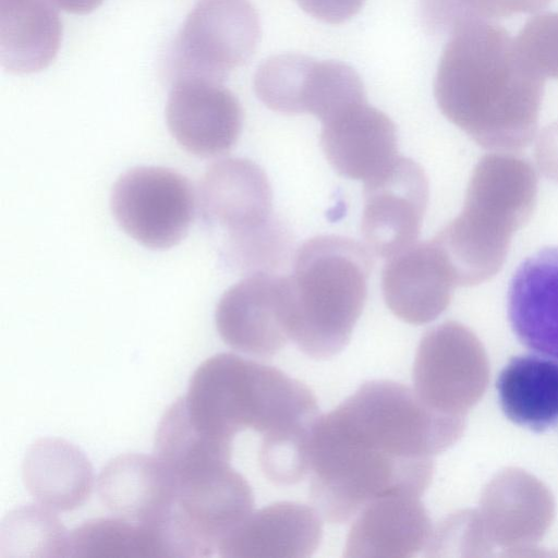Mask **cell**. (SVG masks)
<instances>
[{
	"label": "cell",
	"mask_w": 558,
	"mask_h": 558,
	"mask_svg": "<svg viewBox=\"0 0 558 558\" xmlns=\"http://www.w3.org/2000/svg\"><path fill=\"white\" fill-rule=\"evenodd\" d=\"M183 401L195 426L228 444L247 428L259 433L262 442L306 436L319 417L317 399L304 383L233 353L202 362Z\"/></svg>",
	"instance_id": "1"
},
{
	"label": "cell",
	"mask_w": 558,
	"mask_h": 558,
	"mask_svg": "<svg viewBox=\"0 0 558 558\" xmlns=\"http://www.w3.org/2000/svg\"><path fill=\"white\" fill-rule=\"evenodd\" d=\"M434 93L442 113L466 130L532 118L544 78L525 61L500 25L468 20L450 32Z\"/></svg>",
	"instance_id": "2"
},
{
	"label": "cell",
	"mask_w": 558,
	"mask_h": 558,
	"mask_svg": "<svg viewBox=\"0 0 558 558\" xmlns=\"http://www.w3.org/2000/svg\"><path fill=\"white\" fill-rule=\"evenodd\" d=\"M372 267L369 251L345 236H315L298 250L287 277L290 336L305 355L326 360L348 345Z\"/></svg>",
	"instance_id": "3"
},
{
	"label": "cell",
	"mask_w": 558,
	"mask_h": 558,
	"mask_svg": "<svg viewBox=\"0 0 558 558\" xmlns=\"http://www.w3.org/2000/svg\"><path fill=\"white\" fill-rule=\"evenodd\" d=\"M310 474L316 510L329 523L341 524L385 494L422 495L430 462L398 459L369 448L319 415L311 438Z\"/></svg>",
	"instance_id": "4"
},
{
	"label": "cell",
	"mask_w": 558,
	"mask_h": 558,
	"mask_svg": "<svg viewBox=\"0 0 558 558\" xmlns=\"http://www.w3.org/2000/svg\"><path fill=\"white\" fill-rule=\"evenodd\" d=\"M173 502L157 525L166 557H208L253 511L246 478L220 463L175 480Z\"/></svg>",
	"instance_id": "5"
},
{
	"label": "cell",
	"mask_w": 558,
	"mask_h": 558,
	"mask_svg": "<svg viewBox=\"0 0 558 558\" xmlns=\"http://www.w3.org/2000/svg\"><path fill=\"white\" fill-rule=\"evenodd\" d=\"M259 37L258 14L250 0H197L169 49V76L222 83L250 60Z\"/></svg>",
	"instance_id": "6"
},
{
	"label": "cell",
	"mask_w": 558,
	"mask_h": 558,
	"mask_svg": "<svg viewBox=\"0 0 558 558\" xmlns=\"http://www.w3.org/2000/svg\"><path fill=\"white\" fill-rule=\"evenodd\" d=\"M110 208L120 228L151 250H167L186 235L195 195L181 173L162 167H135L112 186Z\"/></svg>",
	"instance_id": "7"
},
{
	"label": "cell",
	"mask_w": 558,
	"mask_h": 558,
	"mask_svg": "<svg viewBox=\"0 0 558 558\" xmlns=\"http://www.w3.org/2000/svg\"><path fill=\"white\" fill-rule=\"evenodd\" d=\"M222 341L255 357H271L291 340L287 277L251 274L230 287L215 311Z\"/></svg>",
	"instance_id": "8"
},
{
	"label": "cell",
	"mask_w": 558,
	"mask_h": 558,
	"mask_svg": "<svg viewBox=\"0 0 558 558\" xmlns=\"http://www.w3.org/2000/svg\"><path fill=\"white\" fill-rule=\"evenodd\" d=\"M362 235L375 254L389 258L416 243L428 199L422 167L398 156L378 175L364 182Z\"/></svg>",
	"instance_id": "9"
},
{
	"label": "cell",
	"mask_w": 558,
	"mask_h": 558,
	"mask_svg": "<svg viewBox=\"0 0 558 558\" xmlns=\"http://www.w3.org/2000/svg\"><path fill=\"white\" fill-rule=\"evenodd\" d=\"M166 120L171 135L186 151L209 158L235 145L243 112L238 98L221 82L183 76L172 81Z\"/></svg>",
	"instance_id": "10"
},
{
	"label": "cell",
	"mask_w": 558,
	"mask_h": 558,
	"mask_svg": "<svg viewBox=\"0 0 558 558\" xmlns=\"http://www.w3.org/2000/svg\"><path fill=\"white\" fill-rule=\"evenodd\" d=\"M322 124L324 154L343 177L366 182L398 157L395 123L367 100L343 108Z\"/></svg>",
	"instance_id": "11"
},
{
	"label": "cell",
	"mask_w": 558,
	"mask_h": 558,
	"mask_svg": "<svg viewBox=\"0 0 558 558\" xmlns=\"http://www.w3.org/2000/svg\"><path fill=\"white\" fill-rule=\"evenodd\" d=\"M507 312L523 345L558 360V245L537 250L518 266L508 287Z\"/></svg>",
	"instance_id": "12"
},
{
	"label": "cell",
	"mask_w": 558,
	"mask_h": 558,
	"mask_svg": "<svg viewBox=\"0 0 558 558\" xmlns=\"http://www.w3.org/2000/svg\"><path fill=\"white\" fill-rule=\"evenodd\" d=\"M323 538L319 512L304 504L277 501L252 513L218 546L226 558H306Z\"/></svg>",
	"instance_id": "13"
},
{
	"label": "cell",
	"mask_w": 558,
	"mask_h": 558,
	"mask_svg": "<svg viewBox=\"0 0 558 558\" xmlns=\"http://www.w3.org/2000/svg\"><path fill=\"white\" fill-rule=\"evenodd\" d=\"M410 492H392L366 504L354 517L345 539L347 558H410L423 548L429 519Z\"/></svg>",
	"instance_id": "14"
},
{
	"label": "cell",
	"mask_w": 558,
	"mask_h": 558,
	"mask_svg": "<svg viewBox=\"0 0 558 558\" xmlns=\"http://www.w3.org/2000/svg\"><path fill=\"white\" fill-rule=\"evenodd\" d=\"M205 218L228 236L253 231L272 219V192L265 171L252 160L227 158L213 163L199 184Z\"/></svg>",
	"instance_id": "15"
},
{
	"label": "cell",
	"mask_w": 558,
	"mask_h": 558,
	"mask_svg": "<svg viewBox=\"0 0 558 558\" xmlns=\"http://www.w3.org/2000/svg\"><path fill=\"white\" fill-rule=\"evenodd\" d=\"M177 483L156 456L122 453L110 459L97 478L98 497L114 517L157 526L168 513Z\"/></svg>",
	"instance_id": "16"
},
{
	"label": "cell",
	"mask_w": 558,
	"mask_h": 558,
	"mask_svg": "<svg viewBox=\"0 0 558 558\" xmlns=\"http://www.w3.org/2000/svg\"><path fill=\"white\" fill-rule=\"evenodd\" d=\"M444 265L433 242L414 243L389 257L383 270L381 289L391 313L412 325L434 319L448 299Z\"/></svg>",
	"instance_id": "17"
},
{
	"label": "cell",
	"mask_w": 558,
	"mask_h": 558,
	"mask_svg": "<svg viewBox=\"0 0 558 558\" xmlns=\"http://www.w3.org/2000/svg\"><path fill=\"white\" fill-rule=\"evenodd\" d=\"M21 472L31 496L54 511L81 507L94 486L89 459L77 446L59 437L33 441L24 454Z\"/></svg>",
	"instance_id": "18"
},
{
	"label": "cell",
	"mask_w": 558,
	"mask_h": 558,
	"mask_svg": "<svg viewBox=\"0 0 558 558\" xmlns=\"http://www.w3.org/2000/svg\"><path fill=\"white\" fill-rule=\"evenodd\" d=\"M62 39L59 13L48 0H0V60L4 70L28 74L49 66Z\"/></svg>",
	"instance_id": "19"
},
{
	"label": "cell",
	"mask_w": 558,
	"mask_h": 558,
	"mask_svg": "<svg viewBox=\"0 0 558 558\" xmlns=\"http://www.w3.org/2000/svg\"><path fill=\"white\" fill-rule=\"evenodd\" d=\"M502 412L534 432L558 425V360L521 354L509 360L496 381Z\"/></svg>",
	"instance_id": "20"
},
{
	"label": "cell",
	"mask_w": 558,
	"mask_h": 558,
	"mask_svg": "<svg viewBox=\"0 0 558 558\" xmlns=\"http://www.w3.org/2000/svg\"><path fill=\"white\" fill-rule=\"evenodd\" d=\"M154 452L177 480L230 462L232 444L221 441L195 426L186 412L183 397H180L161 416Z\"/></svg>",
	"instance_id": "21"
},
{
	"label": "cell",
	"mask_w": 558,
	"mask_h": 558,
	"mask_svg": "<svg viewBox=\"0 0 558 558\" xmlns=\"http://www.w3.org/2000/svg\"><path fill=\"white\" fill-rule=\"evenodd\" d=\"M70 554V533L51 509L27 504L2 518L0 558H62Z\"/></svg>",
	"instance_id": "22"
},
{
	"label": "cell",
	"mask_w": 558,
	"mask_h": 558,
	"mask_svg": "<svg viewBox=\"0 0 558 558\" xmlns=\"http://www.w3.org/2000/svg\"><path fill=\"white\" fill-rule=\"evenodd\" d=\"M71 557L165 556L156 526L121 518L87 521L70 532Z\"/></svg>",
	"instance_id": "23"
},
{
	"label": "cell",
	"mask_w": 558,
	"mask_h": 558,
	"mask_svg": "<svg viewBox=\"0 0 558 558\" xmlns=\"http://www.w3.org/2000/svg\"><path fill=\"white\" fill-rule=\"evenodd\" d=\"M290 244V233L272 218L262 228L228 236L227 257L240 270L270 272L284 262Z\"/></svg>",
	"instance_id": "24"
},
{
	"label": "cell",
	"mask_w": 558,
	"mask_h": 558,
	"mask_svg": "<svg viewBox=\"0 0 558 558\" xmlns=\"http://www.w3.org/2000/svg\"><path fill=\"white\" fill-rule=\"evenodd\" d=\"M310 15L330 24H340L353 17L365 0H296Z\"/></svg>",
	"instance_id": "25"
},
{
	"label": "cell",
	"mask_w": 558,
	"mask_h": 558,
	"mask_svg": "<svg viewBox=\"0 0 558 558\" xmlns=\"http://www.w3.org/2000/svg\"><path fill=\"white\" fill-rule=\"evenodd\" d=\"M61 10L72 14H87L97 9L104 0H50Z\"/></svg>",
	"instance_id": "26"
}]
</instances>
